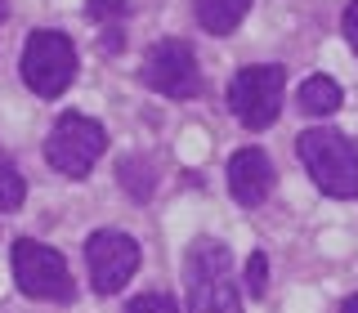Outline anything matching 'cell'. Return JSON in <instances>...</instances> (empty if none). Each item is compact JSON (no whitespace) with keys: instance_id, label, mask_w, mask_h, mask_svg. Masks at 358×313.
I'll use <instances>...</instances> for the list:
<instances>
[{"instance_id":"19","label":"cell","mask_w":358,"mask_h":313,"mask_svg":"<svg viewBox=\"0 0 358 313\" xmlns=\"http://www.w3.org/2000/svg\"><path fill=\"white\" fill-rule=\"evenodd\" d=\"M341 313H358V296H350V300H345V305H341Z\"/></svg>"},{"instance_id":"3","label":"cell","mask_w":358,"mask_h":313,"mask_svg":"<svg viewBox=\"0 0 358 313\" xmlns=\"http://www.w3.org/2000/svg\"><path fill=\"white\" fill-rule=\"evenodd\" d=\"M18 72L27 81L31 94L41 99H59L76 76V45L72 36L63 31H31L27 45H22V59H18Z\"/></svg>"},{"instance_id":"12","label":"cell","mask_w":358,"mask_h":313,"mask_svg":"<svg viewBox=\"0 0 358 313\" xmlns=\"http://www.w3.org/2000/svg\"><path fill=\"white\" fill-rule=\"evenodd\" d=\"M117 175H121V188H126L130 201H148L157 193V175L148 161H139V156H121L117 161Z\"/></svg>"},{"instance_id":"4","label":"cell","mask_w":358,"mask_h":313,"mask_svg":"<svg viewBox=\"0 0 358 313\" xmlns=\"http://www.w3.org/2000/svg\"><path fill=\"white\" fill-rule=\"evenodd\" d=\"M108 148V134L94 117H81V112H63L54 121L50 139H45V161L54 166L67 179H85L99 166V156Z\"/></svg>"},{"instance_id":"20","label":"cell","mask_w":358,"mask_h":313,"mask_svg":"<svg viewBox=\"0 0 358 313\" xmlns=\"http://www.w3.org/2000/svg\"><path fill=\"white\" fill-rule=\"evenodd\" d=\"M9 18V0H0V22H5Z\"/></svg>"},{"instance_id":"15","label":"cell","mask_w":358,"mask_h":313,"mask_svg":"<svg viewBox=\"0 0 358 313\" xmlns=\"http://www.w3.org/2000/svg\"><path fill=\"white\" fill-rule=\"evenodd\" d=\"M246 291H251L255 300L268 291V260H264V251H251V260H246Z\"/></svg>"},{"instance_id":"18","label":"cell","mask_w":358,"mask_h":313,"mask_svg":"<svg viewBox=\"0 0 358 313\" xmlns=\"http://www.w3.org/2000/svg\"><path fill=\"white\" fill-rule=\"evenodd\" d=\"M99 45H103L108 54H117V50H121V31H117V27H103V36H99Z\"/></svg>"},{"instance_id":"5","label":"cell","mask_w":358,"mask_h":313,"mask_svg":"<svg viewBox=\"0 0 358 313\" xmlns=\"http://www.w3.org/2000/svg\"><path fill=\"white\" fill-rule=\"evenodd\" d=\"M14 282L31 300H54V305H72L76 300V282H72L67 260L36 238L14 242Z\"/></svg>"},{"instance_id":"6","label":"cell","mask_w":358,"mask_h":313,"mask_svg":"<svg viewBox=\"0 0 358 313\" xmlns=\"http://www.w3.org/2000/svg\"><path fill=\"white\" fill-rule=\"evenodd\" d=\"M282 89H287V67L278 63L242 67L229 85V108L246 130H268L282 112Z\"/></svg>"},{"instance_id":"17","label":"cell","mask_w":358,"mask_h":313,"mask_svg":"<svg viewBox=\"0 0 358 313\" xmlns=\"http://www.w3.org/2000/svg\"><path fill=\"white\" fill-rule=\"evenodd\" d=\"M341 31H345V41H350V50L358 54V0H350V9H345V18H341Z\"/></svg>"},{"instance_id":"10","label":"cell","mask_w":358,"mask_h":313,"mask_svg":"<svg viewBox=\"0 0 358 313\" xmlns=\"http://www.w3.org/2000/svg\"><path fill=\"white\" fill-rule=\"evenodd\" d=\"M193 14L210 36H233L251 14V0H193Z\"/></svg>"},{"instance_id":"11","label":"cell","mask_w":358,"mask_h":313,"mask_svg":"<svg viewBox=\"0 0 358 313\" xmlns=\"http://www.w3.org/2000/svg\"><path fill=\"white\" fill-rule=\"evenodd\" d=\"M341 99L345 94L331 76H309V81L296 89V108L305 112V117H331V112L341 108Z\"/></svg>"},{"instance_id":"8","label":"cell","mask_w":358,"mask_h":313,"mask_svg":"<svg viewBox=\"0 0 358 313\" xmlns=\"http://www.w3.org/2000/svg\"><path fill=\"white\" fill-rule=\"evenodd\" d=\"M85 268H90V282H94L99 296H117L134 277V268H139V242H134L130 233H117V228L90 233Z\"/></svg>"},{"instance_id":"2","label":"cell","mask_w":358,"mask_h":313,"mask_svg":"<svg viewBox=\"0 0 358 313\" xmlns=\"http://www.w3.org/2000/svg\"><path fill=\"white\" fill-rule=\"evenodd\" d=\"M296 152H300V161H305L309 179L318 184V193H327L336 201L358 197V143L350 134H341L331 126L305 130L296 139Z\"/></svg>"},{"instance_id":"16","label":"cell","mask_w":358,"mask_h":313,"mask_svg":"<svg viewBox=\"0 0 358 313\" xmlns=\"http://www.w3.org/2000/svg\"><path fill=\"white\" fill-rule=\"evenodd\" d=\"M130 9V0H85V14L94 22H117Z\"/></svg>"},{"instance_id":"14","label":"cell","mask_w":358,"mask_h":313,"mask_svg":"<svg viewBox=\"0 0 358 313\" xmlns=\"http://www.w3.org/2000/svg\"><path fill=\"white\" fill-rule=\"evenodd\" d=\"M126 313H179V305L166 291H143V296H134L126 305Z\"/></svg>"},{"instance_id":"1","label":"cell","mask_w":358,"mask_h":313,"mask_svg":"<svg viewBox=\"0 0 358 313\" xmlns=\"http://www.w3.org/2000/svg\"><path fill=\"white\" fill-rule=\"evenodd\" d=\"M184 300L188 313H242V296L233 286L229 246L215 238H197L184 255Z\"/></svg>"},{"instance_id":"13","label":"cell","mask_w":358,"mask_h":313,"mask_svg":"<svg viewBox=\"0 0 358 313\" xmlns=\"http://www.w3.org/2000/svg\"><path fill=\"white\" fill-rule=\"evenodd\" d=\"M22 197H27V179H22L18 166L0 152V215H5V210H18Z\"/></svg>"},{"instance_id":"9","label":"cell","mask_w":358,"mask_h":313,"mask_svg":"<svg viewBox=\"0 0 358 313\" xmlns=\"http://www.w3.org/2000/svg\"><path fill=\"white\" fill-rule=\"evenodd\" d=\"M229 193L238 206H260V201L273 193V161H268L264 148H242L233 152L229 161Z\"/></svg>"},{"instance_id":"7","label":"cell","mask_w":358,"mask_h":313,"mask_svg":"<svg viewBox=\"0 0 358 313\" xmlns=\"http://www.w3.org/2000/svg\"><path fill=\"white\" fill-rule=\"evenodd\" d=\"M139 81L166 99H197L201 94V67H197L193 45L179 41V36L157 41L139 63Z\"/></svg>"}]
</instances>
